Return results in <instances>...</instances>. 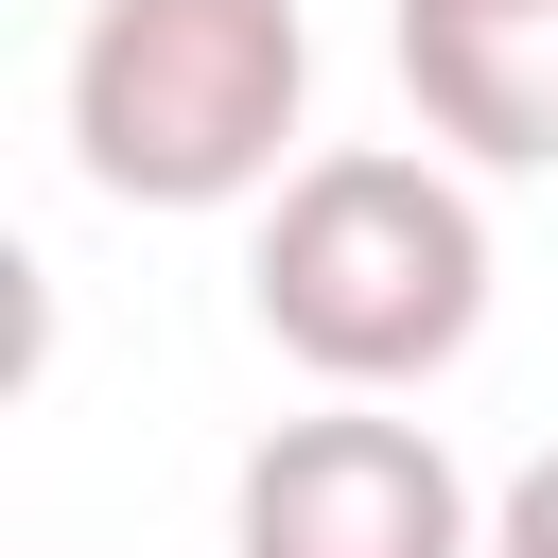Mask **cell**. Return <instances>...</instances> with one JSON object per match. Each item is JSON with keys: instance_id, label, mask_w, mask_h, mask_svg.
Masks as SVG:
<instances>
[{"instance_id": "obj_2", "label": "cell", "mask_w": 558, "mask_h": 558, "mask_svg": "<svg viewBox=\"0 0 558 558\" xmlns=\"http://www.w3.org/2000/svg\"><path fill=\"white\" fill-rule=\"evenodd\" d=\"M314 122L296 0H87L70 35V157L105 209H279Z\"/></svg>"}, {"instance_id": "obj_3", "label": "cell", "mask_w": 558, "mask_h": 558, "mask_svg": "<svg viewBox=\"0 0 558 558\" xmlns=\"http://www.w3.org/2000/svg\"><path fill=\"white\" fill-rule=\"evenodd\" d=\"M227 558H488L471 471L401 401H314L227 471Z\"/></svg>"}, {"instance_id": "obj_1", "label": "cell", "mask_w": 558, "mask_h": 558, "mask_svg": "<svg viewBox=\"0 0 558 558\" xmlns=\"http://www.w3.org/2000/svg\"><path fill=\"white\" fill-rule=\"evenodd\" d=\"M244 314L331 401H401L488 331V209L436 140H331L244 244Z\"/></svg>"}, {"instance_id": "obj_5", "label": "cell", "mask_w": 558, "mask_h": 558, "mask_svg": "<svg viewBox=\"0 0 558 558\" xmlns=\"http://www.w3.org/2000/svg\"><path fill=\"white\" fill-rule=\"evenodd\" d=\"M488 558H558V453H541V471H506V506H488Z\"/></svg>"}, {"instance_id": "obj_4", "label": "cell", "mask_w": 558, "mask_h": 558, "mask_svg": "<svg viewBox=\"0 0 558 558\" xmlns=\"http://www.w3.org/2000/svg\"><path fill=\"white\" fill-rule=\"evenodd\" d=\"M384 52L453 174H558V0H384Z\"/></svg>"}]
</instances>
